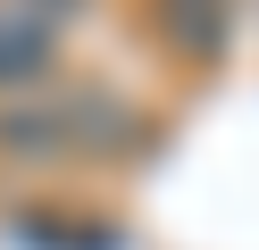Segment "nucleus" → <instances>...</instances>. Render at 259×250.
<instances>
[{"mask_svg":"<svg viewBox=\"0 0 259 250\" xmlns=\"http://www.w3.org/2000/svg\"><path fill=\"white\" fill-rule=\"evenodd\" d=\"M25 9H34V17H42V25H59V33H67V25H75V17H84V9H92V0H25Z\"/></svg>","mask_w":259,"mask_h":250,"instance_id":"4","label":"nucleus"},{"mask_svg":"<svg viewBox=\"0 0 259 250\" xmlns=\"http://www.w3.org/2000/svg\"><path fill=\"white\" fill-rule=\"evenodd\" d=\"M17 233H25L34 250H117L109 225H75V217H25Z\"/></svg>","mask_w":259,"mask_h":250,"instance_id":"3","label":"nucleus"},{"mask_svg":"<svg viewBox=\"0 0 259 250\" xmlns=\"http://www.w3.org/2000/svg\"><path fill=\"white\" fill-rule=\"evenodd\" d=\"M234 9L242 0H142L159 50L184 59V67H218L226 50H234Z\"/></svg>","mask_w":259,"mask_h":250,"instance_id":"1","label":"nucleus"},{"mask_svg":"<svg viewBox=\"0 0 259 250\" xmlns=\"http://www.w3.org/2000/svg\"><path fill=\"white\" fill-rule=\"evenodd\" d=\"M59 83V25H42L25 0H0V100H25Z\"/></svg>","mask_w":259,"mask_h":250,"instance_id":"2","label":"nucleus"}]
</instances>
